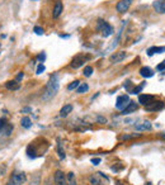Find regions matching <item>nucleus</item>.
<instances>
[{
    "mask_svg": "<svg viewBox=\"0 0 165 185\" xmlns=\"http://www.w3.org/2000/svg\"><path fill=\"white\" fill-rule=\"evenodd\" d=\"M5 86H7V89H9V90H18L19 84H18V81H8L5 84Z\"/></svg>",
    "mask_w": 165,
    "mask_h": 185,
    "instance_id": "21",
    "label": "nucleus"
},
{
    "mask_svg": "<svg viewBox=\"0 0 165 185\" xmlns=\"http://www.w3.org/2000/svg\"><path fill=\"white\" fill-rule=\"evenodd\" d=\"M85 59H87V57H84V56H76V57H74V60L71 61L70 66H71L72 68H78V67H80V66L84 65Z\"/></svg>",
    "mask_w": 165,
    "mask_h": 185,
    "instance_id": "12",
    "label": "nucleus"
},
{
    "mask_svg": "<svg viewBox=\"0 0 165 185\" xmlns=\"http://www.w3.org/2000/svg\"><path fill=\"white\" fill-rule=\"evenodd\" d=\"M23 77V72H20V74H18V76H17V80H20V79Z\"/></svg>",
    "mask_w": 165,
    "mask_h": 185,
    "instance_id": "39",
    "label": "nucleus"
},
{
    "mask_svg": "<svg viewBox=\"0 0 165 185\" xmlns=\"http://www.w3.org/2000/svg\"><path fill=\"white\" fill-rule=\"evenodd\" d=\"M71 112H72V105L71 104H66V105H63V107L61 108L60 115H61V117H67V115L70 114Z\"/></svg>",
    "mask_w": 165,
    "mask_h": 185,
    "instance_id": "17",
    "label": "nucleus"
},
{
    "mask_svg": "<svg viewBox=\"0 0 165 185\" xmlns=\"http://www.w3.org/2000/svg\"><path fill=\"white\" fill-rule=\"evenodd\" d=\"M12 132H13V126L7 123V126L4 127V129L1 132V134H4L5 137H8V136H10V133H12Z\"/></svg>",
    "mask_w": 165,
    "mask_h": 185,
    "instance_id": "23",
    "label": "nucleus"
},
{
    "mask_svg": "<svg viewBox=\"0 0 165 185\" xmlns=\"http://www.w3.org/2000/svg\"><path fill=\"white\" fill-rule=\"evenodd\" d=\"M54 180H55V184L56 185H65L66 183V176L65 174H63L61 170H57L54 175Z\"/></svg>",
    "mask_w": 165,
    "mask_h": 185,
    "instance_id": "9",
    "label": "nucleus"
},
{
    "mask_svg": "<svg viewBox=\"0 0 165 185\" xmlns=\"http://www.w3.org/2000/svg\"><path fill=\"white\" fill-rule=\"evenodd\" d=\"M34 1H36V0H34Z\"/></svg>",
    "mask_w": 165,
    "mask_h": 185,
    "instance_id": "42",
    "label": "nucleus"
},
{
    "mask_svg": "<svg viewBox=\"0 0 165 185\" xmlns=\"http://www.w3.org/2000/svg\"><path fill=\"white\" fill-rule=\"evenodd\" d=\"M58 88H60V84H58V76L56 75H51L49 82L46 85V90L42 95V100L43 102H49L50 99H52L57 94L58 91Z\"/></svg>",
    "mask_w": 165,
    "mask_h": 185,
    "instance_id": "1",
    "label": "nucleus"
},
{
    "mask_svg": "<svg viewBox=\"0 0 165 185\" xmlns=\"http://www.w3.org/2000/svg\"><path fill=\"white\" fill-rule=\"evenodd\" d=\"M130 102H131V100H130L128 95H126V94L119 95V97L117 98V100H116V108L119 109V110H123L127 105H128Z\"/></svg>",
    "mask_w": 165,
    "mask_h": 185,
    "instance_id": "3",
    "label": "nucleus"
},
{
    "mask_svg": "<svg viewBox=\"0 0 165 185\" xmlns=\"http://www.w3.org/2000/svg\"><path fill=\"white\" fill-rule=\"evenodd\" d=\"M31 112H32V108L31 107H24V108H22V110H20V113H23V114H28Z\"/></svg>",
    "mask_w": 165,
    "mask_h": 185,
    "instance_id": "32",
    "label": "nucleus"
},
{
    "mask_svg": "<svg viewBox=\"0 0 165 185\" xmlns=\"http://www.w3.org/2000/svg\"><path fill=\"white\" fill-rule=\"evenodd\" d=\"M65 185H76V181H75V174H74V172H67Z\"/></svg>",
    "mask_w": 165,
    "mask_h": 185,
    "instance_id": "19",
    "label": "nucleus"
},
{
    "mask_svg": "<svg viewBox=\"0 0 165 185\" xmlns=\"http://www.w3.org/2000/svg\"><path fill=\"white\" fill-rule=\"evenodd\" d=\"M45 59H46V53H45V52H43V53H41V55H38V60H40L41 62H43Z\"/></svg>",
    "mask_w": 165,
    "mask_h": 185,
    "instance_id": "36",
    "label": "nucleus"
},
{
    "mask_svg": "<svg viewBox=\"0 0 165 185\" xmlns=\"http://www.w3.org/2000/svg\"><path fill=\"white\" fill-rule=\"evenodd\" d=\"M155 12L159 14H164L165 13V0H155L152 4Z\"/></svg>",
    "mask_w": 165,
    "mask_h": 185,
    "instance_id": "10",
    "label": "nucleus"
},
{
    "mask_svg": "<svg viewBox=\"0 0 165 185\" xmlns=\"http://www.w3.org/2000/svg\"><path fill=\"white\" fill-rule=\"evenodd\" d=\"M154 95H147V94H141L138 95V103L142 104L143 107H147V105H150L152 102H154Z\"/></svg>",
    "mask_w": 165,
    "mask_h": 185,
    "instance_id": "7",
    "label": "nucleus"
},
{
    "mask_svg": "<svg viewBox=\"0 0 165 185\" xmlns=\"http://www.w3.org/2000/svg\"><path fill=\"white\" fill-rule=\"evenodd\" d=\"M20 124H22L23 128H31L32 127V120L28 117H23L22 119H20Z\"/></svg>",
    "mask_w": 165,
    "mask_h": 185,
    "instance_id": "20",
    "label": "nucleus"
},
{
    "mask_svg": "<svg viewBox=\"0 0 165 185\" xmlns=\"http://www.w3.org/2000/svg\"><path fill=\"white\" fill-rule=\"evenodd\" d=\"M79 85H80V81H79V80H75V81H72L71 84H69V85H67V89H69V90H75V89L79 88Z\"/></svg>",
    "mask_w": 165,
    "mask_h": 185,
    "instance_id": "26",
    "label": "nucleus"
},
{
    "mask_svg": "<svg viewBox=\"0 0 165 185\" xmlns=\"http://www.w3.org/2000/svg\"><path fill=\"white\" fill-rule=\"evenodd\" d=\"M131 4H132V0H119L116 5V9L118 13H126L130 9Z\"/></svg>",
    "mask_w": 165,
    "mask_h": 185,
    "instance_id": "4",
    "label": "nucleus"
},
{
    "mask_svg": "<svg viewBox=\"0 0 165 185\" xmlns=\"http://www.w3.org/2000/svg\"><path fill=\"white\" fill-rule=\"evenodd\" d=\"M141 134L140 133H132V134H123L122 136V140L126 141V140H131V138H137V137H140Z\"/></svg>",
    "mask_w": 165,
    "mask_h": 185,
    "instance_id": "28",
    "label": "nucleus"
},
{
    "mask_svg": "<svg viewBox=\"0 0 165 185\" xmlns=\"http://www.w3.org/2000/svg\"><path fill=\"white\" fill-rule=\"evenodd\" d=\"M89 181L92 185H102V183H100V175L99 172L94 174V175H90L89 176Z\"/></svg>",
    "mask_w": 165,
    "mask_h": 185,
    "instance_id": "18",
    "label": "nucleus"
},
{
    "mask_svg": "<svg viewBox=\"0 0 165 185\" xmlns=\"http://www.w3.org/2000/svg\"><path fill=\"white\" fill-rule=\"evenodd\" d=\"M88 90H89V86H88V84H85V82H83L81 85H79V88L76 89L78 94H84V93H87Z\"/></svg>",
    "mask_w": 165,
    "mask_h": 185,
    "instance_id": "24",
    "label": "nucleus"
},
{
    "mask_svg": "<svg viewBox=\"0 0 165 185\" xmlns=\"http://www.w3.org/2000/svg\"><path fill=\"white\" fill-rule=\"evenodd\" d=\"M123 86H125V89H126L127 91H130V93H131V90H132V89H131V86H132V82H131V81H126V84H125Z\"/></svg>",
    "mask_w": 165,
    "mask_h": 185,
    "instance_id": "33",
    "label": "nucleus"
},
{
    "mask_svg": "<svg viewBox=\"0 0 165 185\" xmlns=\"http://www.w3.org/2000/svg\"><path fill=\"white\" fill-rule=\"evenodd\" d=\"M98 122L99 123H107V119H105L104 117H100V115H99V117H98Z\"/></svg>",
    "mask_w": 165,
    "mask_h": 185,
    "instance_id": "37",
    "label": "nucleus"
},
{
    "mask_svg": "<svg viewBox=\"0 0 165 185\" xmlns=\"http://www.w3.org/2000/svg\"><path fill=\"white\" fill-rule=\"evenodd\" d=\"M137 108H138V105H137V103H135V102H130L128 103V105L122 110V114L123 115H127V114H131V113H135L136 110H137Z\"/></svg>",
    "mask_w": 165,
    "mask_h": 185,
    "instance_id": "11",
    "label": "nucleus"
},
{
    "mask_svg": "<svg viewBox=\"0 0 165 185\" xmlns=\"http://www.w3.org/2000/svg\"><path fill=\"white\" fill-rule=\"evenodd\" d=\"M165 52V46H161V47H158V46H152L150 48L147 50V56H152L155 53H163Z\"/></svg>",
    "mask_w": 165,
    "mask_h": 185,
    "instance_id": "14",
    "label": "nucleus"
},
{
    "mask_svg": "<svg viewBox=\"0 0 165 185\" xmlns=\"http://www.w3.org/2000/svg\"><path fill=\"white\" fill-rule=\"evenodd\" d=\"M97 29L102 33V36L103 37H109V36H112L114 33V30H113V27L109 24V23H107L105 20H103V19H99L98 20V23H97Z\"/></svg>",
    "mask_w": 165,
    "mask_h": 185,
    "instance_id": "2",
    "label": "nucleus"
},
{
    "mask_svg": "<svg viewBox=\"0 0 165 185\" xmlns=\"http://www.w3.org/2000/svg\"><path fill=\"white\" fill-rule=\"evenodd\" d=\"M100 161H102V160H100V158H99V157H95V158H92V163H93V165H95V166H97V165H99V163H100Z\"/></svg>",
    "mask_w": 165,
    "mask_h": 185,
    "instance_id": "35",
    "label": "nucleus"
},
{
    "mask_svg": "<svg viewBox=\"0 0 165 185\" xmlns=\"http://www.w3.org/2000/svg\"><path fill=\"white\" fill-rule=\"evenodd\" d=\"M135 129L136 131H151L152 129V124L149 122V120H145L143 123L135 126Z\"/></svg>",
    "mask_w": 165,
    "mask_h": 185,
    "instance_id": "15",
    "label": "nucleus"
},
{
    "mask_svg": "<svg viewBox=\"0 0 165 185\" xmlns=\"http://www.w3.org/2000/svg\"><path fill=\"white\" fill-rule=\"evenodd\" d=\"M38 180H40V178L36 176V180H34V181L32 180V184H31V185H38Z\"/></svg>",
    "mask_w": 165,
    "mask_h": 185,
    "instance_id": "38",
    "label": "nucleus"
},
{
    "mask_svg": "<svg viewBox=\"0 0 165 185\" xmlns=\"http://www.w3.org/2000/svg\"><path fill=\"white\" fill-rule=\"evenodd\" d=\"M165 108V103L164 102H152L150 105H147V107H145V109L147 110V112H159V110H161Z\"/></svg>",
    "mask_w": 165,
    "mask_h": 185,
    "instance_id": "5",
    "label": "nucleus"
},
{
    "mask_svg": "<svg viewBox=\"0 0 165 185\" xmlns=\"http://www.w3.org/2000/svg\"><path fill=\"white\" fill-rule=\"evenodd\" d=\"M126 56H127V53H126L125 51L114 52V53L109 57V60H110L112 63H118V62H121V61H123V60L126 59Z\"/></svg>",
    "mask_w": 165,
    "mask_h": 185,
    "instance_id": "8",
    "label": "nucleus"
},
{
    "mask_svg": "<svg viewBox=\"0 0 165 185\" xmlns=\"http://www.w3.org/2000/svg\"><path fill=\"white\" fill-rule=\"evenodd\" d=\"M25 181V174L23 172H15L10 178V183H13L14 185H20Z\"/></svg>",
    "mask_w": 165,
    "mask_h": 185,
    "instance_id": "6",
    "label": "nucleus"
},
{
    "mask_svg": "<svg viewBox=\"0 0 165 185\" xmlns=\"http://www.w3.org/2000/svg\"><path fill=\"white\" fill-rule=\"evenodd\" d=\"M140 75H141V76H143L145 79H147V77H152V76H154V71L151 70L150 67L143 66V67H141V68H140Z\"/></svg>",
    "mask_w": 165,
    "mask_h": 185,
    "instance_id": "16",
    "label": "nucleus"
},
{
    "mask_svg": "<svg viewBox=\"0 0 165 185\" xmlns=\"http://www.w3.org/2000/svg\"><path fill=\"white\" fill-rule=\"evenodd\" d=\"M146 85V82H142L141 85H138V86H136V88H134L131 90V94H140L141 91H142V89H143V86Z\"/></svg>",
    "mask_w": 165,
    "mask_h": 185,
    "instance_id": "25",
    "label": "nucleus"
},
{
    "mask_svg": "<svg viewBox=\"0 0 165 185\" xmlns=\"http://www.w3.org/2000/svg\"><path fill=\"white\" fill-rule=\"evenodd\" d=\"M34 33L36 34H38V36H42V34H43L45 33V30H43V28H41V27H34Z\"/></svg>",
    "mask_w": 165,
    "mask_h": 185,
    "instance_id": "31",
    "label": "nucleus"
},
{
    "mask_svg": "<svg viewBox=\"0 0 165 185\" xmlns=\"http://www.w3.org/2000/svg\"><path fill=\"white\" fill-rule=\"evenodd\" d=\"M156 70H158V71H161V72L165 71V60H164L161 63H159V65L156 66Z\"/></svg>",
    "mask_w": 165,
    "mask_h": 185,
    "instance_id": "30",
    "label": "nucleus"
},
{
    "mask_svg": "<svg viewBox=\"0 0 165 185\" xmlns=\"http://www.w3.org/2000/svg\"><path fill=\"white\" fill-rule=\"evenodd\" d=\"M62 10H63V5H62V3L60 1V0H57V1L55 3V7H54L52 17H54V18H58V17H60V14L62 13Z\"/></svg>",
    "mask_w": 165,
    "mask_h": 185,
    "instance_id": "13",
    "label": "nucleus"
},
{
    "mask_svg": "<svg viewBox=\"0 0 165 185\" xmlns=\"http://www.w3.org/2000/svg\"><path fill=\"white\" fill-rule=\"evenodd\" d=\"M57 154H58V157H60L61 160H63V158L66 157V154H65V151H63V149H62V145L60 143V141H58V143H57Z\"/></svg>",
    "mask_w": 165,
    "mask_h": 185,
    "instance_id": "22",
    "label": "nucleus"
},
{
    "mask_svg": "<svg viewBox=\"0 0 165 185\" xmlns=\"http://www.w3.org/2000/svg\"><path fill=\"white\" fill-rule=\"evenodd\" d=\"M102 185H103V184H102Z\"/></svg>",
    "mask_w": 165,
    "mask_h": 185,
    "instance_id": "43",
    "label": "nucleus"
},
{
    "mask_svg": "<svg viewBox=\"0 0 165 185\" xmlns=\"http://www.w3.org/2000/svg\"><path fill=\"white\" fill-rule=\"evenodd\" d=\"M160 137H161L163 140H165V133H160Z\"/></svg>",
    "mask_w": 165,
    "mask_h": 185,
    "instance_id": "41",
    "label": "nucleus"
},
{
    "mask_svg": "<svg viewBox=\"0 0 165 185\" xmlns=\"http://www.w3.org/2000/svg\"><path fill=\"white\" fill-rule=\"evenodd\" d=\"M92 74H93V67L92 66H87V67H84V71H83V75L84 76H92Z\"/></svg>",
    "mask_w": 165,
    "mask_h": 185,
    "instance_id": "27",
    "label": "nucleus"
},
{
    "mask_svg": "<svg viewBox=\"0 0 165 185\" xmlns=\"http://www.w3.org/2000/svg\"><path fill=\"white\" fill-rule=\"evenodd\" d=\"M60 37H61V38H69L70 36H69V34H61Z\"/></svg>",
    "mask_w": 165,
    "mask_h": 185,
    "instance_id": "40",
    "label": "nucleus"
},
{
    "mask_svg": "<svg viewBox=\"0 0 165 185\" xmlns=\"http://www.w3.org/2000/svg\"><path fill=\"white\" fill-rule=\"evenodd\" d=\"M5 126H7V122H5L4 119H0V134H1V132H3Z\"/></svg>",
    "mask_w": 165,
    "mask_h": 185,
    "instance_id": "34",
    "label": "nucleus"
},
{
    "mask_svg": "<svg viewBox=\"0 0 165 185\" xmlns=\"http://www.w3.org/2000/svg\"><path fill=\"white\" fill-rule=\"evenodd\" d=\"M45 70H46L45 65H43V63H40V65H38V67H37V70H36V74H37V75H40V74H42V72H43Z\"/></svg>",
    "mask_w": 165,
    "mask_h": 185,
    "instance_id": "29",
    "label": "nucleus"
}]
</instances>
